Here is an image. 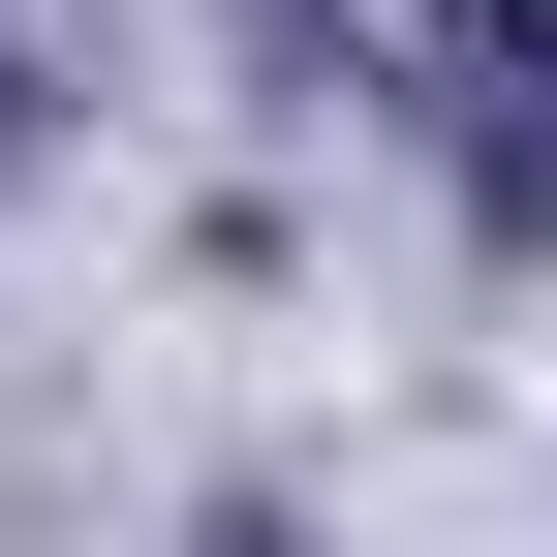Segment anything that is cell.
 <instances>
[{
    "label": "cell",
    "mask_w": 557,
    "mask_h": 557,
    "mask_svg": "<svg viewBox=\"0 0 557 557\" xmlns=\"http://www.w3.org/2000/svg\"><path fill=\"white\" fill-rule=\"evenodd\" d=\"M496 218L557 248V0H527V156H496Z\"/></svg>",
    "instance_id": "1"
}]
</instances>
